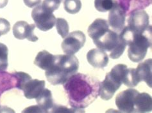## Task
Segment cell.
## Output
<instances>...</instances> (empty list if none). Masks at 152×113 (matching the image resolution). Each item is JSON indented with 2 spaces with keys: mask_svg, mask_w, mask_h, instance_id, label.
<instances>
[{
  "mask_svg": "<svg viewBox=\"0 0 152 113\" xmlns=\"http://www.w3.org/2000/svg\"><path fill=\"white\" fill-rule=\"evenodd\" d=\"M99 80L93 76L81 73L72 75L64 84L69 104L77 112H84L99 95Z\"/></svg>",
  "mask_w": 152,
  "mask_h": 113,
  "instance_id": "cell-1",
  "label": "cell"
},
{
  "mask_svg": "<svg viewBox=\"0 0 152 113\" xmlns=\"http://www.w3.org/2000/svg\"><path fill=\"white\" fill-rule=\"evenodd\" d=\"M79 68L78 58L74 55H55L53 63L45 72L47 80L52 85L64 84Z\"/></svg>",
  "mask_w": 152,
  "mask_h": 113,
  "instance_id": "cell-2",
  "label": "cell"
},
{
  "mask_svg": "<svg viewBox=\"0 0 152 113\" xmlns=\"http://www.w3.org/2000/svg\"><path fill=\"white\" fill-rule=\"evenodd\" d=\"M119 35L129 46L128 56L132 62L139 63L145 58L148 49L151 47V27L142 33H134L125 26Z\"/></svg>",
  "mask_w": 152,
  "mask_h": 113,
  "instance_id": "cell-3",
  "label": "cell"
},
{
  "mask_svg": "<svg viewBox=\"0 0 152 113\" xmlns=\"http://www.w3.org/2000/svg\"><path fill=\"white\" fill-rule=\"evenodd\" d=\"M126 68V64H118L106 74L105 80L99 83V95L102 99L109 100L113 97L123 84V74Z\"/></svg>",
  "mask_w": 152,
  "mask_h": 113,
  "instance_id": "cell-4",
  "label": "cell"
},
{
  "mask_svg": "<svg viewBox=\"0 0 152 113\" xmlns=\"http://www.w3.org/2000/svg\"><path fill=\"white\" fill-rule=\"evenodd\" d=\"M93 42L98 49L109 52L112 59H118L121 56L126 47V42L121 36L110 30Z\"/></svg>",
  "mask_w": 152,
  "mask_h": 113,
  "instance_id": "cell-5",
  "label": "cell"
},
{
  "mask_svg": "<svg viewBox=\"0 0 152 113\" xmlns=\"http://www.w3.org/2000/svg\"><path fill=\"white\" fill-rule=\"evenodd\" d=\"M31 17L36 27L42 31H47L52 29L55 25L57 20L53 12L42 5L37 6L32 10Z\"/></svg>",
  "mask_w": 152,
  "mask_h": 113,
  "instance_id": "cell-6",
  "label": "cell"
},
{
  "mask_svg": "<svg viewBox=\"0 0 152 113\" xmlns=\"http://www.w3.org/2000/svg\"><path fill=\"white\" fill-rule=\"evenodd\" d=\"M126 26L134 33H142L151 26L149 25L150 18L146 12L144 10H136L129 14Z\"/></svg>",
  "mask_w": 152,
  "mask_h": 113,
  "instance_id": "cell-7",
  "label": "cell"
},
{
  "mask_svg": "<svg viewBox=\"0 0 152 113\" xmlns=\"http://www.w3.org/2000/svg\"><path fill=\"white\" fill-rule=\"evenodd\" d=\"M62 43V49L67 55H74L84 46L85 34L81 31H75L68 34Z\"/></svg>",
  "mask_w": 152,
  "mask_h": 113,
  "instance_id": "cell-8",
  "label": "cell"
},
{
  "mask_svg": "<svg viewBox=\"0 0 152 113\" xmlns=\"http://www.w3.org/2000/svg\"><path fill=\"white\" fill-rule=\"evenodd\" d=\"M139 93L137 90L132 88L119 93L115 98V105L119 111L134 112L135 99Z\"/></svg>",
  "mask_w": 152,
  "mask_h": 113,
  "instance_id": "cell-9",
  "label": "cell"
},
{
  "mask_svg": "<svg viewBox=\"0 0 152 113\" xmlns=\"http://www.w3.org/2000/svg\"><path fill=\"white\" fill-rule=\"evenodd\" d=\"M126 16L125 11L115 0L113 9L110 10L108 19L109 26L112 28L114 31L118 33H121L125 27Z\"/></svg>",
  "mask_w": 152,
  "mask_h": 113,
  "instance_id": "cell-10",
  "label": "cell"
},
{
  "mask_svg": "<svg viewBox=\"0 0 152 113\" xmlns=\"http://www.w3.org/2000/svg\"><path fill=\"white\" fill-rule=\"evenodd\" d=\"M35 24L28 25L26 21H18L13 26V34L19 40L28 39L30 42H37L39 38L34 34Z\"/></svg>",
  "mask_w": 152,
  "mask_h": 113,
  "instance_id": "cell-11",
  "label": "cell"
},
{
  "mask_svg": "<svg viewBox=\"0 0 152 113\" xmlns=\"http://www.w3.org/2000/svg\"><path fill=\"white\" fill-rule=\"evenodd\" d=\"M87 59L90 64L94 68H103L109 63V56L106 52L98 49H93L87 54Z\"/></svg>",
  "mask_w": 152,
  "mask_h": 113,
  "instance_id": "cell-12",
  "label": "cell"
},
{
  "mask_svg": "<svg viewBox=\"0 0 152 113\" xmlns=\"http://www.w3.org/2000/svg\"><path fill=\"white\" fill-rule=\"evenodd\" d=\"M45 81L43 80L31 79L24 85L22 91L28 99H36L45 89Z\"/></svg>",
  "mask_w": 152,
  "mask_h": 113,
  "instance_id": "cell-13",
  "label": "cell"
},
{
  "mask_svg": "<svg viewBox=\"0 0 152 113\" xmlns=\"http://www.w3.org/2000/svg\"><path fill=\"white\" fill-rule=\"evenodd\" d=\"M109 22L105 19H96L88 28V35L95 41L110 30Z\"/></svg>",
  "mask_w": 152,
  "mask_h": 113,
  "instance_id": "cell-14",
  "label": "cell"
},
{
  "mask_svg": "<svg viewBox=\"0 0 152 113\" xmlns=\"http://www.w3.org/2000/svg\"><path fill=\"white\" fill-rule=\"evenodd\" d=\"M152 59H148L140 63L135 68L139 81H145L150 88H152Z\"/></svg>",
  "mask_w": 152,
  "mask_h": 113,
  "instance_id": "cell-15",
  "label": "cell"
},
{
  "mask_svg": "<svg viewBox=\"0 0 152 113\" xmlns=\"http://www.w3.org/2000/svg\"><path fill=\"white\" fill-rule=\"evenodd\" d=\"M151 109V96L146 93H139L135 99L134 112H148Z\"/></svg>",
  "mask_w": 152,
  "mask_h": 113,
  "instance_id": "cell-16",
  "label": "cell"
},
{
  "mask_svg": "<svg viewBox=\"0 0 152 113\" xmlns=\"http://www.w3.org/2000/svg\"><path fill=\"white\" fill-rule=\"evenodd\" d=\"M124 10L126 15L136 10H143L150 6L151 0H116Z\"/></svg>",
  "mask_w": 152,
  "mask_h": 113,
  "instance_id": "cell-17",
  "label": "cell"
},
{
  "mask_svg": "<svg viewBox=\"0 0 152 113\" xmlns=\"http://www.w3.org/2000/svg\"><path fill=\"white\" fill-rule=\"evenodd\" d=\"M18 79L15 74L6 70H0V97L7 91L17 87Z\"/></svg>",
  "mask_w": 152,
  "mask_h": 113,
  "instance_id": "cell-18",
  "label": "cell"
},
{
  "mask_svg": "<svg viewBox=\"0 0 152 113\" xmlns=\"http://www.w3.org/2000/svg\"><path fill=\"white\" fill-rule=\"evenodd\" d=\"M35 99L37 106L42 112H51L55 104L52 98L51 91L50 90L45 88Z\"/></svg>",
  "mask_w": 152,
  "mask_h": 113,
  "instance_id": "cell-19",
  "label": "cell"
},
{
  "mask_svg": "<svg viewBox=\"0 0 152 113\" xmlns=\"http://www.w3.org/2000/svg\"><path fill=\"white\" fill-rule=\"evenodd\" d=\"M55 59V55L51 54L47 51H40L36 56L34 64L39 68L46 71L52 65Z\"/></svg>",
  "mask_w": 152,
  "mask_h": 113,
  "instance_id": "cell-20",
  "label": "cell"
},
{
  "mask_svg": "<svg viewBox=\"0 0 152 113\" xmlns=\"http://www.w3.org/2000/svg\"><path fill=\"white\" fill-rule=\"evenodd\" d=\"M140 83L135 68H128L125 70L123 74V83L125 86L133 88L135 87Z\"/></svg>",
  "mask_w": 152,
  "mask_h": 113,
  "instance_id": "cell-21",
  "label": "cell"
},
{
  "mask_svg": "<svg viewBox=\"0 0 152 113\" xmlns=\"http://www.w3.org/2000/svg\"><path fill=\"white\" fill-rule=\"evenodd\" d=\"M64 6L67 13L76 14L81 10L82 3L80 0H64Z\"/></svg>",
  "mask_w": 152,
  "mask_h": 113,
  "instance_id": "cell-22",
  "label": "cell"
},
{
  "mask_svg": "<svg viewBox=\"0 0 152 113\" xmlns=\"http://www.w3.org/2000/svg\"><path fill=\"white\" fill-rule=\"evenodd\" d=\"M115 0H94V7L100 12L110 11L114 5Z\"/></svg>",
  "mask_w": 152,
  "mask_h": 113,
  "instance_id": "cell-23",
  "label": "cell"
},
{
  "mask_svg": "<svg viewBox=\"0 0 152 113\" xmlns=\"http://www.w3.org/2000/svg\"><path fill=\"white\" fill-rule=\"evenodd\" d=\"M55 25L58 33L61 36L62 38H64L69 34V27L68 22L64 19L57 18L56 20Z\"/></svg>",
  "mask_w": 152,
  "mask_h": 113,
  "instance_id": "cell-24",
  "label": "cell"
},
{
  "mask_svg": "<svg viewBox=\"0 0 152 113\" xmlns=\"http://www.w3.org/2000/svg\"><path fill=\"white\" fill-rule=\"evenodd\" d=\"M8 54L9 49L6 45L0 43V70H6L8 65Z\"/></svg>",
  "mask_w": 152,
  "mask_h": 113,
  "instance_id": "cell-25",
  "label": "cell"
},
{
  "mask_svg": "<svg viewBox=\"0 0 152 113\" xmlns=\"http://www.w3.org/2000/svg\"><path fill=\"white\" fill-rule=\"evenodd\" d=\"M14 74L18 79V84L16 88L22 90L25 84L31 79V77L23 72H14Z\"/></svg>",
  "mask_w": 152,
  "mask_h": 113,
  "instance_id": "cell-26",
  "label": "cell"
},
{
  "mask_svg": "<svg viewBox=\"0 0 152 113\" xmlns=\"http://www.w3.org/2000/svg\"><path fill=\"white\" fill-rule=\"evenodd\" d=\"M62 2V0H44L42 6L51 12H53L58 9Z\"/></svg>",
  "mask_w": 152,
  "mask_h": 113,
  "instance_id": "cell-27",
  "label": "cell"
},
{
  "mask_svg": "<svg viewBox=\"0 0 152 113\" xmlns=\"http://www.w3.org/2000/svg\"><path fill=\"white\" fill-rule=\"evenodd\" d=\"M52 112H77L73 108L71 109H68L66 107L64 106H58L55 105L53 109L51 111Z\"/></svg>",
  "mask_w": 152,
  "mask_h": 113,
  "instance_id": "cell-28",
  "label": "cell"
},
{
  "mask_svg": "<svg viewBox=\"0 0 152 113\" xmlns=\"http://www.w3.org/2000/svg\"><path fill=\"white\" fill-rule=\"evenodd\" d=\"M25 5L29 8L37 7L41 3V0H23Z\"/></svg>",
  "mask_w": 152,
  "mask_h": 113,
  "instance_id": "cell-29",
  "label": "cell"
},
{
  "mask_svg": "<svg viewBox=\"0 0 152 113\" xmlns=\"http://www.w3.org/2000/svg\"><path fill=\"white\" fill-rule=\"evenodd\" d=\"M23 112H42L41 109L38 106H33L28 107L26 109L24 110Z\"/></svg>",
  "mask_w": 152,
  "mask_h": 113,
  "instance_id": "cell-30",
  "label": "cell"
},
{
  "mask_svg": "<svg viewBox=\"0 0 152 113\" xmlns=\"http://www.w3.org/2000/svg\"><path fill=\"white\" fill-rule=\"evenodd\" d=\"M8 1H9V0H0V1H1V4L2 9L4 7H5L7 5Z\"/></svg>",
  "mask_w": 152,
  "mask_h": 113,
  "instance_id": "cell-31",
  "label": "cell"
},
{
  "mask_svg": "<svg viewBox=\"0 0 152 113\" xmlns=\"http://www.w3.org/2000/svg\"><path fill=\"white\" fill-rule=\"evenodd\" d=\"M0 9H2V7H1V1H0Z\"/></svg>",
  "mask_w": 152,
  "mask_h": 113,
  "instance_id": "cell-32",
  "label": "cell"
},
{
  "mask_svg": "<svg viewBox=\"0 0 152 113\" xmlns=\"http://www.w3.org/2000/svg\"><path fill=\"white\" fill-rule=\"evenodd\" d=\"M0 111H1V106H0Z\"/></svg>",
  "mask_w": 152,
  "mask_h": 113,
  "instance_id": "cell-33",
  "label": "cell"
},
{
  "mask_svg": "<svg viewBox=\"0 0 152 113\" xmlns=\"http://www.w3.org/2000/svg\"><path fill=\"white\" fill-rule=\"evenodd\" d=\"M1 33H0V37H1Z\"/></svg>",
  "mask_w": 152,
  "mask_h": 113,
  "instance_id": "cell-34",
  "label": "cell"
},
{
  "mask_svg": "<svg viewBox=\"0 0 152 113\" xmlns=\"http://www.w3.org/2000/svg\"><path fill=\"white\" fill-rule=\"evenodd\" d=\"M62 1H63V0H62Z\"/></svg>",
  "mask_w": 152,
  "mask_h": 113,
  "instance_id": "cell-35",
  "label": "cell"
}]
</instances>
